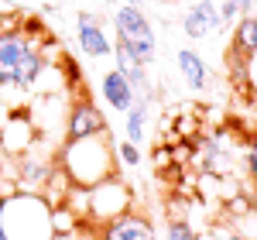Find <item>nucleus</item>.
I'll use <instances>...</instances> for the list:
<instances>
[{
  "label": "nucleus",
  "mask_w": 257,
  "mask_h": 240,
  "mask_svg": "<svg viewBox=\"0 0 257 240\" xmlns=\"http://www.w3.org/2000/svg\"><path fill=\"white\" fill-rule=\"evenodd\" d=\"M165 237H168V240H202V237H199V230L192 226V223H185V220H168Z\"/></svg>",
  "instance_id": "nucleus-16"
},
{
  "label": "nucleus",
  "mask_w": 257,
  "mask_h": 240,
  "mask_svg": "<svg viewBox=\"0 0 257 240\" xmlns=\"http://www.w3.org/2000/svg\"><path fill=\"white\" fill-rule=\"evenodd\" d=\"M113 35H117L120 45H127L134 55H138L144 65L158 59V35H155V24L151 18L141 11V7H131V4H117L113 7Z\"/></svg>",
  "instance_id": "nucleus-3"
},
{
  "label": "nucleus",
  "mask_w": 257,
  "mask_h": 240,
  "mask_svg": "<svg viewBox=\"0 0 257 240\" xmlns=\"http://www.w3.org/2000/svg\"><path fill=\"white\" fill-rule=\"evenodd\" d=\"M175 65H178L182 82L189 86V93H202V89L209 86V65H206V59L199 55L196 48H178Z\"/></svg>",
  "instance_id": "nucleus-12"
},
{
  "label": "nucleus",
  "mask_w": 257,
  "mask_h": 240,
  "mask_svg": "<svg viewBox=\"0 0 257 240\" xmlns=\"http://www.w3.org/2000/svg\"><path fill=\"white\" fill-rule=\"evenodd\" d=\"M123 213H134V189L123 182V175H110V179L96 182L93 189H86V220L99 226Z\"/></svg>",
  "instance_id": "nucleus-4"
},
{
  "label": "nucleus",
  "mask_w": 257,
  "mask_h": 240,
  "mask_svg": "<svg viewBox=\"0 0 257 240\" xmlns=\"http://www.w3.org/2000/svg\"><path fill=\"white\" fill-rule=\"evenodd\" d=\"M243 172H247V179L257 185V134H250L247 144H243Z\"/></svg>",
  "instance_id": "nucleus-17"
},
{
  "label": "nucleus",
  "mask_w": 257,
  "mask_h": 240,
  "mask_svg": "<svg viewBox=\"0 0 257 240\" xmlns=\"http://www.w3.org/2000/svg\"><path fill=\"white\" fill-rule=\"evenodd\" d=\"M230 52L247 59V55H257V14H247L233 24V45Z\"/></svg>",
  "instance_id": "nucleus-14"
},
{
  "label": "nucleus",
  "mask_w": 257,
  "mask_h": 240,
  "mask_svg": "<svg viewBox=\"0 0 257 240\" xmlns=\"http://www.w3.org/2000/svg\"><path fill=\"white\" fill-rule=\"evenodd\" d=\"M110 134L106 113L99 110L89 96H76V103L65 113V141H82V138H99Z\"/></svg>",
  "instance_id": "nucleus-5"
},
{
  "label": "nucleus",
  "mask_w": 257,
  "mask_h": 240,
  "mask_svg": "<svg viewBox=\"0 0 257 240\" xmlns=\"http://www.w3.org/2000/svg\"><path fill=\"white\" fill-rule=\"evenodd\" d=\"M213 240H247V237H243L240 230H223V226H219V230H213Z\"/></svg>",
  "instance_id": "nucleus-18"
},
{
  "label": "nucleus",
  "mask_w": 257,
  "mask_h": 240,
  "mask_svg": "<svg viewBox=\"0 0 257 240\" xmlns=\"http://www.w3.org/2000/svg\"><path fill=\"white\" fill-rule=\"evenodd\" d=\"M120 4H131V7H141V0H120Z\"/></svg>",
  "instance_id": "nucleus-20"
},
{
  "label": "nucleus",
  "mask_w": 257,
  "mask_h": 240,
  "mask_svg": "<svg viewBox=\"0 0 257 240\" xmlns=\"http://www.w3.org/2000/svg\"><path fill=\"white\" fill-rule=\"evenodd\" d=\"M55 165L65 172V179L76 189H93L96 182L117 175V155L110 134L99 138H82V141H62L55 151Z\"/></svg>",
  "instance_id": "nucleus-1"
},
{
  "label": "nucleus",
  "mask_w": 257,
  "mask_h": 240,
  "mask_svg": "<svg viewBox=\"0 0 257 240\" xmlns=\"http://www.w3.org/2000/svg\"><path fill=\"white\" fill-rule=\"evenodd\" d=\"M219 28H223V24H219L216 0H192V7L182 14V31H185V38H192V41L209 38Z\"/></svg>",
  "instance_id": "nucleus-8"
},
{
  "label": "nucleus",
  "mask_w": 257,
  "mask_h": 240,
  "mask_svg": "<svg viewBox=\"0 0 257 240\" xmlns=\"http://www.w3.org/2000/svg\"><path fill=\"white\" fill-rule=\"evenodd\" d=\"M113 69H117L123 79L131 82L134 89H138V96H151V79H148V65L127 48V45H120V41H113Z\"/></svg>",
  "instance_id": "nucleus-10"
},
{
  "label": "nucleus",
  "mask_w": 257,
  "mask_h": 240,
  "mask_svg": "<svg viewBox=\"0 0 257 240\" xmlns=\"http://www.w3.org/2000/svg\"><path fill=\"white\" fill-rule=\"evenodd\" d=\"M99 93H103V103H106L110 110H117V113H127V110L134 106V100H138V89L123 79L117 69L103 72V79H99Z\"/></svg>",
  "instance_id": "nucleus-11"
},
{
  "label": "nucleus",
  "mask_w": 257,
  "mask_h": 240,
  "mask_svg": "<svg viewBox=\"0 0 257 240\" xmlns=\"http://www.w3.org/2000/svg\"><path fill=\"white\" fill-rule=\"evenodd\" d=\"M76 41H79L86 59H110V52H113V41L106 38V28L89 11L76 14Z\"/></svg>",
  "instance_id": "nucleus-7"
},
{
  "label": "nucleus",
  "mask_w": 257,
  "mask_h": 240,
  "mask_svg": "<svg viewBox=\"0 0 257 240\" xmlns=\"http://www.w3.org/2000/svg\"><path fill=\"white\" fill-rule=\"evenodd\" d=\"M35 148V120L28 110H14L11 120H4V131H0V151L4 155H28Z\"/></svg>",
  "instance_id": "nucleus-6"
},
{
  "label": "nucleus",
  "mask_w": 257,
  "mask_h": 240,
  "mask_svg": "<svg viewBox=\"0 0 257 240\" xmlns=\"http://www.w3.org/2000/svg\"><path fill=\"white\" fill-rule=\"evenodd\" d=\"M99 240H155V226L141 213H123L117 220H106L96 226Z\"/></svg>",
  "instance_id": "nucleus-9"
},
{
  "label": "nucleus",
  "mask_w": 257,
  "mask_h": 240,
  "mask_svg": "<svg viewBox=\"0 0 257 240\" xmlns=\"http://www.w3.org/2000/svg\"><path fill=\"white\" fill-rule=\"evenodd\" d=\"M113 155L123 168H141V144H131V141H120L113 144Z\"/></svg>",
  "instance_id": "nucleus-15"
},
{
  "label": "nucleus",
  "mask_w": 257,
  "mask_h": 240,
  "mask_svg": "<svg viewBox=\"0 0 257 240\" xmlns=\"http://www.w3.org/2000/svg\"><path fill=\"white\" fill-rule=\"evenodd\" d=\"M230 4H237V7H240V14L247 18V14L254 11V4H257V0H230Z\"/></svg>",
  "instance_id": "nucleus-19"
},
{
  "label": "nucleus",
  "mask_w": 257,
  "mask_h": 240,
  "mask_svg": "<svg viewBox=\"0 0 257 240\" xmlns=\"http://www.w3.org/2000/svg\"><path fill=\"white\" fill-rule=\"evenodd\" d=\"M148 120H151V96H138L134 106L123 113V141L141 144L148 138Z\"/></svg>",
  "instance_id": "nucleus-13"
},
{
  "label": "nucleus",
  "mask_w": 257,
  "mask_h": 240,
  "mask_svg": "<svg viewBox=\"0 0 257 240\" xmlns=\"http://www.w3.org/2000/svg\"><path fill=\"white\" fill-rule=\"evenodd\" d=\"M0 226L7 240H55L52 206L31 192H14L0 199Z\"/></svg>",
  "instance_id": "nucleus-2"
}]
</instances>
